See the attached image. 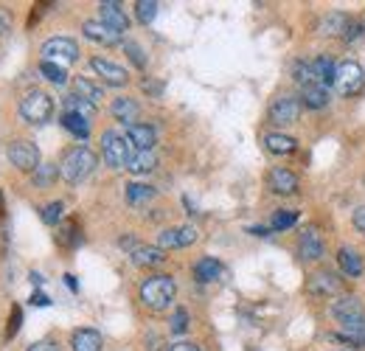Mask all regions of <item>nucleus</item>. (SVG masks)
Returning a JSON list of instances; mask_svg holds the SVG:
<instances>
[{"label": "nucleus", "mask_w": 365, "mask_h": 351, "mask_svg": "<svg viewBox=\"0 0 365 351\" xmlns=\"http://www.w3.org/2000/svg\"><path fill=\"white\" fill-rule=\"evenodd\" d=\"M331 315L340 320L343 335H363L365 332V307L357 295H340L331 304Z\"/></svg>", "instance_id": "f257e3e1"}, {"label": "nucleus", "mask_w": 365, "mask_h": 351, "mask_svg": "<svg viewBox=\"0 0 365 351\" xmlns=\"http://www.w3.org/2000/svg\"><path fill=\"white\" fill-rule=\"evenodd\" d=\"M178 284L172 275H152L140 284V301L149 309H166L175 301Z\"/></svg>", "instance_id": "f03ea898"}, {"label": "nucleus", "mask_w": 365, "mask_h": 351, "mask_svg": "<svg viewBox=\"0 0 365 351\" xmlns=\"http://www.w3.org/2000/svg\"><path fill=\"white\" fill-rule=\"evenodd\" d=\"M96 155H93L88 146H76V149H71L65 158H62V163H59V175L65 177L68 183H82L85 177L93 175V169H96Z\"/></svg>", "instance_id": "7ed1b4c3"}, {"label": "nucleus", "mask_w": 365, "mask_h": 351, "mask_svg": "<svg viewBox=\"0 0 365 351\" xmlns=\"http://www.w3.org/2000/svg\"><path fill=\"white\" fill-rule=\"evenodd\" d=\"M133 143L115 130H107L101 135V158L107 161L110 169H127L133 161Z\"/></svg>", "instance_id": "20e7f679"}, {"label": "nucleus", "mask_w": 365, "mask_h": 351, "mask_svg": "<svg viewBox=\"0 0 365 351\" xmlns=\"http://www.w3.org/2000/svg\"><path fill=\"white\" fill-rule=\"evenodd\" d=\"M20 116L29 124H46L53 116V98L43 90H31L23 101H20Z\"/></svg>", "instance_id": "39448f33"}, {"label": "nucleus", "mask_w": 365, "mask_h": 351, "mask_svg": "<svg viewBox=\"0 0 365 351\" xmlns=\"http://www.w3.org/2000/svg\"><path fill=\"white\" fill-rule=\"evenodd\" d=\"M365 85V73L357 62H340L337 65V76H334V88L340 96H357Z\"/></svg>", "instance_id": "423d86ee"}, {"label": "nucleus", "mask_w": 365, "mask_h": 351, "mask_svg": "<svg viewBox=\"0 0 365 351\" xmlns=\"http://www.w3.org/2000/svg\"><path fill=\"white\" fill-rule=\"evenodd\" d=\"M9 161L20 169V172H37L43 163H40V149L31 143V141H14L9 146Z\"/></svg>", "instance_id": "0eeeda50"}, {"label": "nucleus", "mask_w": 365, "mask_h": 351, "mask_svg": "<svg viewBox=\"0 0 365 351\" xmlns=\"http://www.w3.org/2000/svg\"><path fill=\"white\" fill-rule=\"evenodd\" d=\"M43 56L46 62H56V65H68L79 59V45L73 43L71 37H51L43 45Z\"/></svg>", "instance_id": "6e6552de"}, {"label": "nucleus", "mask_w": 365, "mask_h": 351, "mask_svg": "<svg viewBox=\"0 0 365 351\" xmlns=\"http://www.w3.org/2000/svg\"><path fill=\"white\" fill-rule=\"evenodd\" d=\"M301 116V101L295 96H278L273 104H270V121L278 127H287V124H295Z\"/></svg>", "instance_id": "1a4fd4ad"}, {"label": "nucleus", "mask_w": 365, "mask_h": 351, "mask_svg": "<svg viewBox=\"0 0 365 351\" xmlns=\"http://www.w3.org/2000/svg\"><path fill=\"white\" fill-rule=\"evenodd\" d=\"M197 242V228L191 225H180V228H166L158 236V248L160 250H175V248H188Z\"/></svg>", "instance_id": "9d476101"}, {"label": "nucleus", "mask_w": 365, "mask_h": 351, "mask_svg": "<svg viewBox=\"0 0 365 351\" xmlns=\"http://www.w3.org/2000/svg\"><path fill=\"white\" fill-rule=\"evenodd\" d=\"M91 68L107 82V85H113V88H121V85H127L130 82V73L121 68V65H115V62H110V59H101V56H93L91 59Z\"/></svg>", "instance_id": "9b49d317"}, {"label": "nucleus", "mask_w": 365, "mask_h": 351, "mask_svg": "<svg viewBox=\"0 0 365 351\" xmlns=\"http://www.w3.org/2000/svg\"><path fill=\"white\" fill-rule=\"evenodd\" d=\"M98 14H101V23L110 26L113 31H118V34H124V31L130 29V17H127V11L121 9V3H115V0L98 3Z\"/></svg>", "instance_id": "f8f14e48"}, {"label": "nucleus", "mask_w": 365, "mask_h": 351, "mask_svg": "<svg viewBox=\"0 0 365 351\" xmlns=\"http://www.w3.org/2000/svg\"><path fill=\"white\" fill-rule=\"evenodd\" d=\"M309 295H315V298H331V295H337L340 292V281H337V275L334 273H315L312 278H309Z\"/></svg>", "instance_id": "ddd939ff"}, {"label": "nucleus", "mask_w": 365, "mask_h": 351, "mask_svg": "<svg viewBox=\"0 0 365 351\" xmlns=\"http://www.w3.org/2000/svg\"><path fill=\"white\" fill-rule=\"evenodd\" d=\"M82 31H85V37L93 40V43H101V45H118L121 43V34H118V31H113L110 26H104L101 20H85Z\"/></svg>", "instance_id": "4468645a"}, {"label": "nucleus", "mask_w": 365, "mask_h": 351, "mask_svg": "<svg viewBox=\"0 0 365 351\" xmlns=\"http://www.w3.org/2000/svg\"><path fill=\"white\" fill-rule=\"evenodd\" d=\"M127 141L135 146L138 152H152V146L158 143V132L149 124H133V127H127Z\"/></svg>", "instance_id": "2eb2a0df"}, {"label": "nucleus", "mask_w": 365, "mask_h": 351, "mask_svg": "<svg viewBox=\"0 0 365 351\" xmlns=\"http://www.w3.org/2000/svg\"><path fill=\"white\" fill-rule=\"evenodd\" d=\"M351 17L349 14H343V11H331V14H326L323 20H320V34H326V37H346V31L351 29Z\"/></svg>", "instance_id": "dca6fc26"}, {"label": "nucleus", "mask_w": 365, "mask_h": 351, "mask_svg": "<svg viewBox=\"0 0 365 351\" xmlns=\"http://www.w3.org/2000/svg\"><path fill=\"white\" fill-rule=\"evenodd\" d=\"M309 71H312V82H315V85H323V88L334 85L337 65H334L329 56H315V59L309 62Z\"/></svg>", "instance_id": "f3484780"}, {"label": "nucleus", "mask_w": 365, "mask_h": 351, "mask_svg": "<svg viewBox=\"0 0 365 351\" xmlns=\"http://www.w3.org/2000/svg\"><path fill=\"white\" fill-rule=\"evenodd\" d=\"M298 253H301V259H307V262H318L320 256H323V239H320L318 230H304V233H301V239H298Z\"/></svg>", "instance_id": "a211bd4d"}, {"label": "nucleus", "mask_w": 365, "mask_h": 351, "mask_svg": "<svg viewBox=\"0 0 365 351\" xmlns=\"http://www.w3.org/2000/svg\"><path fill=\"white\" fill-rule=\"evenodd\" d=\"M267 183H270V188L275 194H295L298 191V177L292 175L289 169H284V166H275L273 172L267 175Z\"/></svg>", "instance_id": "6ab92c4d"}, {"label": "nucleus", "mask_w": 365, "mask_h": 351, "mask_svg": "<svg viewBox=\"0 0 365 351\" xmlns=\"http://www.w3.org/2000/svg\"><path fill=\"white\" fill-rule=\"evenodd\" d=\"M337 264H340V270H343L349 278H360L365 270L363 256H360L357 250H351V248H340V250H337Z\"/></svg>", "instance_id": "aec40b11"}, {"label": "nucleus", "mask_w": 365, "mask_h": 351, "mask_svg": "<svg viewBox=\"0 0 365 351\" xmlns=\"http://www.w3.org/2000/svg\"><path fill=\"white\" fill-rule=\"evenodd\" d=\"M110 113H113V118L115 121H121V124H127V127H133L138 118V113H140V107H138L135 98H115L113 101V107H110Z\"/></svg>", "instance_id": "412c9836"}, {"label": "nucleus", "mask_w": 365, "mask_h": 351, "mask_svg": "<svg viewBox=\"0 0 365 351\" xmlns=\"http://www.w3.org/2000/svg\"><path fill=\"white\" fill-rule=\"evenodd\" d=\"M130 259H133V264H138V267H158V264L166 262L163 250H160V248H152V245H138L135 250L130 253Z\"/></svg>", "instance_id": "4be33fe9"}, {"label": "nucleus", "mask_w": 365, "mask_h": 351, "mask_svg": "<svg viewBox=\"0 0 365 351\" xmlns=\"http://www.w3.org/2000/svg\"><path fill=\"white\" fill-rule=\"evenodd\" d=\"M71 346L73 351H101V335L96 329H76Z\"/></svg>", "instance_id": "5701e85b"}, {"label": "nucleus", "mask_w": 365, "mask_h": 351, "mask_svg": "<svg viewBox=\"0 0 365 351\" xmlns=\"http://www.w3.org/2000/svg\"><path fill=\"white\" fill-rule=\"evenodd\" d=\"M301 98L309 110H323L331 96H329V88H323V85H307V88H301Z\"/></svg>", "instance_id": "b1692460"}, {"label": "nucleus", "mask_w": 365, "mask_h": 351, "mask_svg": "<svg viewBox=\"0 0 365 351\" xmlns=\"http://www.w3.org/2000/svg\"><path fill=\"white\" fill-rule=\"evenodd\" d=\"M264 149L273 152V155H289V152H295V138L281 135V132H270V135H264Z\"/></svg>", "instance_id": "393cba45"}, {"label": "nucleus", "mask_w": 365, "mask_h": 351, "mask_svg": "<svg viewBox=\"0 0 365 351\" xmlns=\"http://www.w3.org/2000/svg\"><path fill=\"white\" fill-rule=\"evenodd\" d=\"M59 124L71 132L73 138H79V141H88V135H91V124H88V118H82V116H76V113H65Z\"/></svg>", "instance_id": "a878e982"}, {"label": "nucleus", "mask_w": 365, "mask_h": 351, "mask_svg": "<svg viewBox=\"0 0 365 351\" xmlns=\"http://www.w3.org/2000/svg\"><path fill=\"white\" fill-rule=\"evenodd\" d=\"M220 273H222V264L217 262V259H200V262L194 264V278L200 284H208V281L220 278Z\"/></svg>", "instance_id": "bb28decb"}, {"label": "nucleus", "mask_w": 365, "mask_h": 351, "mask_svg": "<svg viewBox=\"0 0 365 351\" xmlns=\"http://www.w3.org/2000/svg\"><path fill=\"white\" fill-rule=\"evenodd\" d=\"M155 166H158V158H155V152H135L127 169H130L133 175H149Z\"/></svg>", "instance_id": "cd10ccee"}, {"label": "nucleus", "mask_w": 365, "mask_h": 351, "mask_svg": "<svg viewBox=\"0 0 365 351\" xmlns=\"http://www.w3.org/2000/svg\"><path fill=\"white\" fill-rule=\"evenodd\" d=\"M65 113H76V116H82V118H91L93 113H96V104H91V101H85L82 96H65Z\"/></svg>", "instance_id": "c85d7f7f"}, {"label": "nucleus", "mask_w": 365, "mask_h": 351, "mask_svg": "<svg viewBox=\"0 0 365 351\" xmlns=\"http://www.w3.org/2000/svg\"><path fill=\"white\" fill-rule=\"evenodd\" d=\"M152 197H155V188H152V185H143V183H130V185H127V203H130V205L149 203Z\"/></svg>", "instance_id": "c756f323"}, {"label": "nucleus", "mask_w": 365, "mask_h": 351, "mask_svg": "<svg viewBox=\"0 0 365 351\" xmlns=\"http://www.w3.org/2000/svg\"><path fill=\"white\" fill-rule=\"evenodd\" d=\"M76 96H82L85 101H91V104H96V101H101L104 98V90L98 88V85H93L91 79H76Z\"/></svg>", "instance_id": "7c9ffc66"}, {"label": "nucleus", "mask_w": 365, "mask_h": 351, "mask_svg": "<svg viewBox=\"0 0 365 351\" xmlns=\"http://www.w3.org/2000/svg\"><path fill=\"white\" fill-rule=\"evenodd\" d=\"M40 73L46 76L48 82H53V85H65L68 82V71L62 68V65H56V62H40Z\"/></svg>", "instance_id": "2f4dec72"}, {"label": "nucleus", "mask_w": 365, "mask_h": 351, "mask_svg": "<svg viewBox=\"0 0 365 351\" xmlns=\"http://www.w3.org/2000/svg\"><path fill=\"white\" fill-rule=\"evenodd\" d=\"M56 177H59V166H53V163H43V166L34 172V185H37V188H48Z\"/></svg>", "instance_id": "473e14b6"}, {"label": "nucleus", "mask_w": 365, "mask_h": 351, "mask_svg": "<svg viewBox=\"0 0 365 351\" xmlns=\"http://www.w3.org/2000/svg\"><path fill=\"white\" fill-rule=\"evenodd\" d=\"M155 14H158V3H155V0H138V3H135V17H138V23L149 26V23L155 20Z\"/></svg>", "instance_id": "72a5a7b5"}, {"label": "nucleus", "mask_w": 365, "mask_h": 351, "mask_svg": "<svg viewBox=\"0 0 365 351\" xmlns=\"http://www.w3.org/2000/svg\"><path fill=\"white\" fill-rule=\"evenodd\" d=\"M298 222V211H275L273 220H270V228L273 230H287Z\"/></svg>", "instance_id": "f704fd0d"}, {"label": "nucleus", "mask_w": 365, "mask_h": 351, "mask_svg": "<svg viewBox=\"0 0 365 351\" xmlns=\"http://www.w3.org/2000/svg\"><path fill=\"white\" fill-rule=\"evenodd\" d=\"M62 211H65V205L56 200V203H48L46 208H43V222L46 225H56V222L62 220Z\"/></svg>", "instance_id": "c9c22d12"}, {"label": "nucleus", "mask_w": 365, "mask_h": 351, "mask_svg": "<svg viewBox=\"0 0 365 351\" xmlns=\"http://www.w3.org/2000/svg\"><path fill=\"white\" fill-rule=\"evenodd\" d=\"M169 329L175 332V335H182L185 329H188V312L185 309H175V315H172V320H169Z\"/></svg>", "instance_id": "e433bc0d"}, {"label": "nucleus", "mask_w": 365, "mask_h": 351, "mask_svg": "<svg viewBox=\"0 0 365 351\" xmlns=\"http://www.w3.org/2000/svg\"><path fill=\"white\" fill-rule=\"evenodd\" d=\"M124 51L130 54V59L135 62V68H146V56H143L140 45H138V43H124Z\"/></svg>", "instance_id": "4c0bfd02"}, {"label": "nucleus", "mask_w": 365, "mask_h": 351, "mask_svg": "<svg viewBox=\"0 0 365 351\" xmlns=\"http://www.w3.org/2000/svg\"><path fill=\"white\" fill-rule=\"evenodd\" d=\"M363 34H365V26L360 23V20H354V23H351V29L346 31V37H343V40H346V43H354V40H363Z\"/></svg>", "instance_id": "58836bf2"}, {"label": "nucleus", "mask_w": 365, "mask_h": 351, "mask_svg": "<svg viewBox=\"0 0 365 351\" xmlns=\"http://www.w3.org/2000/svg\"><path fill=\"white\" fill-rule=\"evenodd\" d=\"M20 320H23V312L14 307V312H11V320H9V332H6L9 337H14V335H17V329H20Z\"/></svg>", "instance_id": "ea45409f"}, {"label": "nucleus", "mask_w": 365, "mask_h": 351, "mask_svg": "<svg viewBox=\"0 0 365 351\" xmlns=\"http://www.w3.org/2000/svg\"><path fill=\"white\" fill-rule=\"evenodd\" d=\"M29 351H59V346H56L53 340H40V343L29 346Z\"/></svg>", "instance_id": "a19ab883"}, {"label": "nucleus", "mask_w": 365, "mask_h": 351, "mask_svg": "<svg viewBox=\"0 0 365 351\" xmlns=\"http://www.w3.org/2000/svg\"><path fill=\"white\" fill-rule=\"evenodd\" d=\"M354 228H357L360 233H365V208H357V211H354Z\"/></svg>", "instance_id": "79ce46f5"}, {"label": "nucleus", "mask_w": 365, "mask_h": 351, "mask_svg": "<svg viewBox=\"0 0 365 351\" xmlns=\"http://www.w3.org/2000/svg\"><path fill=\"white\" fill-rule=\"evenodd\" d=\"M169 351H200V349H197L194 343H175V346H172Z\"/></svg>", "instance_id": "37998d69"}, {"label": "nucleus", "mask_w": 365, "mask_h": 351, "mask_svg": "<svg viewBox=\"0 0 365 351\" xmlns=\"http://www.w3.org/2000/svg\"><path fill=\"white\" fill-rule=\"evenodd\" d=\"M143 90H146V93H155V96H160L163 85H158V82H155V85H152V82H143Z\"/></svg>", "instance_id": "c03bdc74"}, {"label": "nucleus", "mask_w": 365, "mask_h": 351, "mask_svg": "<svg viewBox=\"0 0 365 351\" xmlns=\"http://www.w3.org/2000/svg\"><path fill=\"white\" fill-rule=\"evenodd\" d=\"M31 304H37V307H48L51 301H48V298H46V295H43V292H37V295L31 298Z\"/></svg>", "instance_id": "a18cd8bd"}]
</instances>
